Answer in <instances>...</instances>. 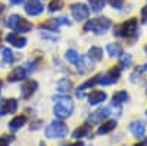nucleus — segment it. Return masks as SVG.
I'll use <instances>...</instances> for the list:
<instances>
[{
    "instance_id": "bb28decb",
    "label": "nucleus",
    "mask_w": 147,
    "mask_h": 146,
    "mask_svg": "<svg viewBox=\"0 0 147 146\" xmlns=\"http://www.w3.org/2000/svg\"><path fill=\"white\" fill-rule=\"evenodd\" d=\"M2 53H3V55H2V65H3V67H7V65H12V64H13L15 55H13V52H12L9 47L3 49Z\"/></svg>"
},
{
    "instance_id": "72a5a7b5",
    "label": "nucleus",
    "mask_w": 147,
    "mask_h": 146,
    "mask_svg": "<svg viewBox=\"0 0 147 146\" xmlns=\"http://www.w3.org/2000/svg\"><path fill=\"white\" fill-rule=\"evenodd\" d=\"M141 19H143L144 22H147V5L141 9Z\"/></svg>"
},
{
    "instance_id": "a211bd4d",
    "label": "nucleus",
    "mask_w": 147,
    "mask_h": 146,
    "mask_svg": "<svg viewBox=\"0 0 147 146\" xmlns=\"http://www.w3.org/2000/svg\"><path fill=\"white\" fill-rule=\"evenodd\" d=\"M27 121H28L27 115H16L15 118H12L9 121V128L12 131H18V130H21L24 126L27 124Z\"/></svg>"
},
{
    "instance_id": "7ed1b4c3",
    "label": "nucleus",
    "mask_w": 147,
    "mask_h": 146,
    "mask_svg": "<svg viewBox=\"0 0 147 146\" xmlns=\"http://www.w3.org/2000/svg\"><path fill=\"white\" fill-rule=\"evenodd\" d=\"M110 27H112V21L106 16H97L93 19H88L84 24V31L87 33H94L97 35L105 34Z\"/></svg>"
},
{
    "instance_id": "4468645a",
    "label": "nucleus",
    "mask_w": 147,
    "mask_h": 146,
    "mask_svg": "<svg viewBox=\"0 0 147 146\" xmlns=\"http://www.w3.org/2000/svg\"><path fill=\"white\" fill-rule=\"evenodd\" d=\"M25 77H27V69L24 67H16L7 74V81L9 83H16V81H21V80H25Z\"/></svg>"
},
{
    "instance_id": "cd10ccee",
    "label": "nucleus",
    "mask_w": 147,
    "mask_h": 146,
    "mask_svg": "<svg viewBox=\"0 0 147 146\" xmlns=\"http://www.w3.org/2000/svg\"><path fill=\"white\" fill-rule=\"evenodd\" d=\"M88 2V7L96 12V14H99V12H102L107 3V0H87Z\"/></svg>"
},
{
    "instance_id": "7c9ffc66",
    "label": "nucleus",
    "mask_w": 147,
    "mask_h": 146,
    "mask_svg": "<svg viewBox=\"0 0 147 146\" xmlns=\"http://www.w3.org/2000/svg\"><path fill=\"white\" fill-rule=\"evenodd\" d=\"M107 3L112 6L113 9H121L122 6H124L125 0H107Z\"/></svg>"
},
{
    "instance_id": "f3484780",
    "label": "nucleus",
    "mask_w": 147,
    "mask_h": 146,
    "mask_svg": "<svg viewBox=\"0 0 147 146\" xmlns=\"http://www.w3.org/2000/svg\"><path fill=\"white\" fill-rule=\"evenodd\" d=\"M65 58H66L68 62H71L72 65H77L78 69H81V65H82V56H81L77 50H74V49H69V50H66Z\"/></svg>"
},
{
    "instance_id": "473e14b6",
    "label": "nucleus",
    "mask_w": 147,
    "mask_h": 146,
    "mask_svg": "<svg viewBox=\"0 0 147 146\" xmlns=\"http://www.w3.org/2000/svg\"><path fill=\"white\" fill-rule=\"evenodd\" d=\"M41 124H43V121H41V120L35 121V123H32V124H31V130H38V128L41 127Z\"/></svg>"
},
{
    "instance_id": "9d476101",
    "label": "nucleus",
    "mask_w": 147,
    "mask_h": 146,
    "mask_svg": "<svg viewBox=\"0 0 147 146\" xmlns=\"http://www.w3.org/2000/svg\"><path fill=\"white\" fill-rule=\"evenodd\" d=\"M18 109V101L10 97V99H3L0 102V117L7 114H15Z\"/></svg>"
},
{
    "instance_id": "b1692460",
    "label": "nucleus",
    "mask_w": 147,
    "mask_h": 146,
    "mask_svg": "<svg viewBox=\"0 0 147 146\" xmlns=\"http://www.w3.org/2000/svg\"><path fill=\"white\" fill-rule=\"evenodd\" d=\"M88 58L93 62H100V60H103V49L99 46H91L88 49Z\"/></svg>"
},
{
    "instance_id": "1a4fd4ad",
    "label": "nucleus",
    "mask_w": 147,
    "mask_h": 146,
    "mask_svg": "<svg viewBox=\"0 0 147 146\" xmlns=\"http://www.w3.org/2000/svg\"><path fill=\"white\" fill-rule=\"evenodd\" d=\"M24 10L30 16H38L44 10V6L40 0H27L25 5H24Z\"/></svg>"
},
{
    "instance_id": "20e7f679",
    "label": "nucleus",
    "mask_w": 147,
    "mask_h": 146,
    "mask_svg": "<svg viewBox=\"0 0 147 146\" xmlns=\"http://www.w3.org/2000/svg\"><path fill=\"white\" fill-rule=\"evenodd\" d=\"M68 126L62 120H55L46 127V136L49 139H63L68 136Z\"/></svg>"
},
{
    "instance_id": "39448f33",
    "label": "nucleus",
    "mask_w": 147,
    "mask_h": 146,
    "mask_svg": "<svg viewBox=\"0 0 147 146\" xmlns=\"http://www.w3.org/2000/svg\"><path fill=\"white\" fill-rule=\"evenodd\" d=\"M6 25H7L10 30H13V31L19 33V34H21V33H30V31L32 30V24H31L28 19L22 18V16H19V15H16V14L10 15V16L7 18Z\"/></svg>"
},
{
    "instance_id": "393cba45",
    "label": "nucleus",
    "mask_w": 147,
    "mask_h": 146,
    "mask_svg": "<svg viewBox=\"0 0 147 146\" xmlns=\"http://www.w3.org/2000/svg\"><path fill=\"white\" fill-rule=\"evenodd\" d=\"M116 128V121L115 120H109L106 121V123H103L99 128H97V134L102 136V134H107V133H110L112 130Z\"/></svg>"
},
{
    "instance_id": "2eb2a0df",
    "label": "nucleus",
    "mask_w": 147,
    "mask_h": 146,
    "mask_svg": "<svg viewBox=\"0 0 147 146\" xmlns=\"http://www.w3.org/2000/svg\"><path fill=\"white\" fill-rule=\"evenodd\" d=\"M129 131L136 137H143L146 134V124H144V121H141V120L132 121V123L129 124Z\"/></svg>"
},
{
    "instance_id": "ddd939ff",
    "label": "nucleus",
    "mask_w": 147,
    "mask_h": 146,
    "mask_svg": "<svg viewBox=\"0 0 147 146\" xmlns=\"http://www.w3.org/2000/svg\"><path fill=\"white\" fill-rule=\"evenodd\" d=\"M110 115V108H99L97 111L90 114V121L93 124H100L105 118H107Z\"/></svg>"
},
{
    "instance_id": "f257e3e1",
    "label": "nucleus",
    "mask_w": 147,
    "mask_h": 146,
    "mask_svg": "<svg viewBox=\"0 0 147 146\" xmlns=\"http://www.w3.org/2000/svg\"><path fill=\"white\" fill-rule=\"evenodd\" d=\"M137 28H138L137 18H129V19L124 21L122 24H118V25L113 27V35H116V37H122V39L136 40L138 37Z\"/></svg>"
},
{
    "instance_id": "4c0bfd02",
    "label": "nucleus",
    "mask_w": 147,
    "mask_h": 146,
    "mask_svg": "<svg viewBox=\"0 0 147 146\" xmlns=\"http://www.w3.org/2000/svg\"><path fill=\"white\" fill-rule=\"evenodd\" d=\"M22 2H24V0H10V3H12V5H21Z\"/></svg>"
},
{
    "instance_id": "423d86ee",
    "label": "nucleus",
    "mask_w": 147,
    "mask_h": 146,
    "mask_svg": "<svg viewBox=\"0 0 147 146\" xmlns=\"http://www.w3.org/2000/svg\"><path fill=\"white\" fill-rule=\"evenodd\" d=\"M121 72H122V69L119 68V65L112 67L107 72H105V74L97 75V84H102V86H110V84H115V83L119 81Z\"/></svg>"
},
{
    "instance_id": "f8f14e48",
    "label": "nucleus",
    "mask_w": 147,
    "mask_h": 146,
    "mask_svg": "<svg viewBox=\"0 0 147 146\" xmlns=\"http://www.w3.org/2000/svg\"><path fill=\"white\" fill-rule=\"evenodd\" d=\"M6 40L9 44H12L13 47H18V49H22L27 46V39L22 37L19 33H10L6 35Z\"/></svg>"
},
{
    "instance_id": "5701e85b",
    "label": "nucleus",
    "mask_w": 147,
    "mask_h": 146,
    "mask_svg": "<svg viewBox=\"0 0 147 146\" xmlns=\"http://www.w3.org/2000/svg\"><path fill=\"white\" fill-rule=\"evenodd\" d=\"M146 72H147V64L137 67L136 69H134V71L131 72V75H129V81H131V83H138V81L141 80V77L146 74Z\"/></svg>"
},
{
    "instance_id": "6ab92c4d",
    "label": "nucleus",
    "mask_w": 147,
    "mask_h": 146,
    "mask_svg": "<svg viewBox=\"0 0 147 146\" xmlns=\"http://www.w3.org/2000/svg\"><path fill=\"white\" fill-rule=\"evenodd\" d=\"M96 84H97V75H96V77H93V78H90V80H87L85 83H82L81 86L77 89V92H75L77 97L82 99V97L85 96V90H87V89H91L93 86H96Z\"/></svg>"
},
{
    "instance_id": "6e6552de",
    "label": "nucleus",
    "mask_w": 147,
    "mask_h": 146,
    "mask_svg": "<svg viewBox=\"0 0 147 146\" xmlns=\"http://www.w3.org/2000/svg\"><path fill=\"white\" fill-rule=\"evenodd\" d=\"M60 25H71V21H68L66 18H50L44 22H41L38 28L44 30V31H56Z\"/></svg>"
},
{
    "instance_id": "ea45409f",
    "label": "nucleus",
    "mask_w": 147,
    "mask_h": 146,
    "mask_svg": "<svg viewBox=\"0 0 147 146\" xmlns=\"http://www.w3.org/2000/svg\"><path fill=\"white\" fill-rule=\"evenodd\" d=\"M144 52H146V55H147V44L144 46Z\"/></svg>"
},
{
    "instance_id": "c756f323",
    "label": "nucleus",
    "mask_w": 147,
    "mask_h": 146,
    "mask_svg": "<svg viewBox=\"0 0 147 146\" xmlns=\"http://www.w3.org/2000/svg\"><path fill=\"white\" fill-rule=\"evenodd\" d=\"M49 12H57V10H60L63 7V2L62 0H50V3H49Z\"/></svg>"
},
{
    "instance_id": "c9c22d12",
    "label": "nucleus",
    "mask_w": 147,
    "mask_h": 146,
    "mask_svg": "<svg viewBox=\"0 0 147 146\" xmlns=\"http://www.w3.org/2000/svg\"><path fill=\"white\" fill-rule=\"evenodd\" d=\"M134 146H147V139H146V140H143V142H138V143H136Z\"/></svg>"
},
{
    "instance_id": "412c9836",
    "label": "nucleus",
    "mask_w": 147,
    "mask_h": 146,
    "mask_svg": "<svg viewBox=\"0 0 147 146\" xmlns=\"http://www.w3.org/2000/svg\"><path fill=\"white\" fill-rule=\"evenodd\" d=\"M128 99H129V94L127 93V90H119L112 96V103L113 106H121L122 103L128 102Z\"/></svg>"
},
{
    "instance_id": "58836bf2",
    "label": "nucleus",
    "mask_w": 147,
    "mask_h": 146,
    "mask_svg": "<svg viewBox=\"0 0 147 146\" xmlns=\"http://www.w3.org/2000/svg\"><path fill=\"white\" fill-rule=\"evenodd\" d=\"M2 87H3V83L0 81V93H2Z\"/></svg>"
},
{
    "instance_id": "c85d7f7f",
    "label": "nucleus",
    "mask_w": 147,
    "mask_h": 146,
    "mask_svg": "<svg viewBox=\"0 0 147 146\" xmlns=\"http://www.w3.org/2000/svg\"><path fill=\"white\" fill-rule=\"evenodd\" d=\"M119 68L121 69H127V68H129L131 65H132V58H131V55H128V53H122L121 56H119Z\"/></svg>"
},
{
    "instance_id": "a878e982",
    "label": "nucleus",
    "mask_w": 147,
    "mask_h": 146,
    "mask_svg": "<svg viewBox=\"0 0 147 146\" xmlns=\"http://www.w3.org/2000/svg\"><path fill=\"white\" fill-rule=\"evenodd\" d=\"M57 92L60 94H68L71 90H72V81L68 80V78H62V80H59L57 83Z\"/></svg>"
},
{
    "instance_id": "f03ea898",
    "label": "nucleus",
    "mask_w": 147,
    "mask_h": 146,
    "mask_svg": "<svg viewBox=\"0 0 147 146\" xmlns=\"http://www.w3.org/2000/svg\"><path fill=\"white\" fill-rule=\"evenodd\" d=\"M74 112V102L68 94H60L55 97V106H53V114L59 120H65L71 117Z\"/></svg>"
},
{
    "instance_id": "2f4dec72",
    "label": "nucleus",
    "mask_w": 147,
    "mask_h": 146,
    "mask_svg": "<svg viewBox=\"0 0 147 146\" xmlns=\"http://www.w3.org/2000/svg\"><path fill=\"white\" fill-rule=\"evenodd\" d=\"M10 142H12V136H6V134L0 136V146H9Z\"/></svg>"
},
{
    "instance_id": "9b49d317",
    "label": "nucleus",
    "mask_w": 147,
    "mask_h": 146,
    "mask_svg": "<svg viewBox=\"0 0 147 146\" xmlns=\"http://www.w3.org/2000/svg\"><path fill=\"white\" fill-rule=\"evenodd\" d=\"M38 89V83L35 80H27L21 87V96L22 99H30V97L35 93V90Z\"/></svg>"
},
{
    "instance_id": "e433bc0d",
    "label": "nucleus",
    "mask_w": 147,
    "mask_h": 146,
    "mask_svg": "<svg viewBox=\"0 0 147 146\" xmlns=\"http://www.w3.org/2000/svg\"><path fill=\"white\" fill-rule=\"evenodd\" d=\"M5 9H6V6L2 3V2H0V16H2V14H3V12H5Z\"/></svg>"
},
{
    "instance_id": "f704fd0d",
    "label": "nucleus",
    "mask_w": 147,
    "mask_h": 146,
    "mask_svg": "<svg viewBox=\"0 0 147 146\" xmlns=\"http://www.w3.org/2000/svg\"><path fill=\"white\" fill-rule=\"evenodd\" d=\"M66 146H84V143H82L81 140H78V142H75V143H71V145H66Z\"/></svg>"
},
{
    "instance_id": "a19ab883",
    "label": "nucleus",
    "mask_w": 147,
    "mask_h": 146,
    "mask_svg": "<svg viewBox=\"0 0 147 146\" xmlns=\"http://www.w3.org/2000/svg\"><path fill=\"white\" fill-rule=\"evenodd\" d=\"M40 146H46V145H44V143H43V142H41V143H40Z\"/></svg>"
},
{
    "instance_id": "0eeeda50",
    "label": "nucleus",
    "mask_w": 147,
    "mask_h": 146,
    "mask_svg": "<svg viewBox=\"0 0 147 146\" xmlns=\"http://www.w3.org/2000/svg\"><path fill=\"white\" fill-rule=\"evenodd\" d=\"M71 15L75 21L84 22L90 16V7L85 3H74V5H71Z\"/></svg>"
},
{
    "instance_id": "aec40b11",
    "label": "nucleus",
    "mask_w": 147,
    "mask_h": 146,
    "mask_svg": "<svg viewBox=\"0 0 147 146\" xmlns=\"http://www.w3.org/2000/svg\"><path fill=\"white\" fill-rule=\"evenodd\" d=\"M90 133H91V126H90V124H82V126H80L78 128L74 130L72 137L77 139V140H80V139H82V137L90 136Z\"/></svg>"
},
{
    "instance_id": "dca6fc26",
    "label": "nucleus",
    "mask_w": 147,
    "mask_h": 146,
    "mask_svg": "<svg viewBox=\"0 0 147 146\" xmlns=\"http://www.w3.org/2000/svg\"><path fill=\"white\" fill-rule=\"evenodd\" d=\"M106 99H107V94H106V92H103V90H93V92L88 94V103H90V105L103 103Z\"/></svg>"
},
{
    "instance_id": "79ce46f5",
    "label": "nucleus",
    "mask_w": 147,
    "mask_h": 146,
    "mask_svg": "<svg viewBox=\"0 0 147 146\" xmlns=\"http://www.w3.org/2000/svg\"><path fill=\"white\" fill-rule=\"evenodd\" d=\"M146 114H147V111H146Z\"/></svg>"
},
{
    "instance_id": "4be33fe9",
    "label": "nucleus",
    "mask_w": 147,
    "mask_h": 146,
    "mask_svg": "<svg viewBox=\"0 0 147 146\" xmlns=\"http://www.w3.org/2000/svg\"><path fill=\"white\" fill-rule=\"evenodd\" d=\"M106 52L112 58H119L122 53H124V49H122V46L119 43H109L106 46Z\"/></svg>"
}]
</instances>
